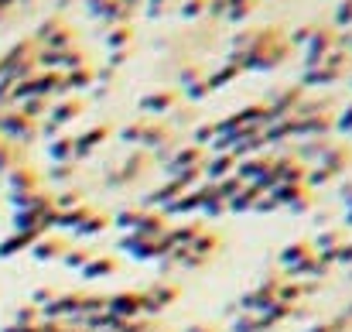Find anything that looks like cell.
<instances>
[{"label":"cell","instance_id":"obj_1","mask_svg":"<svg viewBox=\"0 0 352 332\" xmlns=\"http://www.w3.org/2000/svg\"><path fill=\"white\" fill-rule=\"evenodd\" d=\"M178 103V93L175 90H161V93H154V96H144V110H168V107H175Z\"/></svg>","mask_w":352,"mask_h":332},{"label":"cell","instance_id":"obj_2","mask_svg":"<svg viewBox=\"0 0 352 332\" xmlns=\"http://www.w3.org/2000/svg\"><path fill=\"white\" fill-rule=\"evenodd\" d=\"M329 127H332V116H325V113L308 116V120H294V130H301V134H322Z\"/></svg>","mask_w":352,"mask_h":332},{"label":"cell","instance_id":"obj_3","mask_svg":"<svg viewBox=\"0 0 352 332\" xmlns=\"http://www.w3.org/2000/svg\"><path fill=\"white\" fill-rule=\"evenodd\" d=\"M82 107H86L82 100H72V103H62V107H58V113H55V123L62 127L65 120H72V116H79V113H82Z\"/></svg>","mask_w":352,"mask_h":332},{"label":"cell","instance_id":"obj_4","mask_svg":"<svg viewBox=\"0 0 352 332\" xmlns=\"http://www.w3.org/2000/svg\"><path fill=\"white\" fill-rule=\"evenodd\" d=\"M329 45H332V34H329V31H318V34H315V45H311V59H315V55L322 59V55L329 52Z\"/></svg>","mask_w":352,"mask_h":332},{"label":"cell","instance_id":"obj_5","mask_svg":"<svg viewBox=\"0 0 352 332\" xmlns=\"http://www.w3.org/2000/svg\"><path fill=\"white\" fill-rule=\"evenodd\" d=\"M107 134H110V127H96V130H89V134H86V137L79 141V151L86 154V151H89V144H96V141H103Z\"/></svg>","mask_w":352,"mask_h":332},{"label":"cell","instance_id":"obj_6","mask_svg":"<svg viewBox=\"0 0 352 332\" xmlns=\"http://www.w3.org/2000/svg\"><path fill=\"white\" fill-rule=\"evenodd\" d=\"M256 0H230V17H246Z\"/></svg>","mask_w":352,"mask_h":332},{"label":"cell","instance_id":"obj_7","mask_svg":"<svg viewBox=\"0 0 352 332\" xmlns=\"http://www.w3.org/2000/svg\"><path fill=\"white\" fill-rule=\"evenodd\" d=\"M336 21H339V24H352V0H342V3H339Z\"/></svg>","mask_w":352,"mask_h":332},{"label":"cell","instance_id":"obj_8","mask_svg":"<svg viewBox=\"0 0 352 332\" xmlns=\"http://www.w3.org/2000/svg\"><path fill=\"white\" fill-rule=\"evenodd\" d=\"M69 147H72V137H65V141H58V144H55V158H69V154H72Z\"/></svg>","mask_w":352,"mask_h":332},{"label":"cell","instance_id":"obj_9","mask_svg":"<svg viewBox=\"0 0 352 332\" xmlns=\"http://www.w3.org/2000/svg\"><path fill=\"white\" fill-rule=\"evenodd\" d=\"M126 38H130V28H117V31H113V38H110V45H123Z\"/></svg>","mask_w":352,"mask_h":332},{"label":"cell","instance_id":"obj_10","mask_svg":"<svg viewBox=\"0 0 352 332\" xmlns=\"http://www.w3.org/2000/svg\"><path fill=\"white\" fill-rule=\"evenodd\" d=\"M202 3H206V0H192V3H185V10H182V14H185V17H195Z\"/></svg>","mask_w":352,"mask_h":332},{"label":"cell","instance_id":"obj_11","mask_svg":"<svg viewBox=\"0 0 352 332\" xmlns=\"http://www.w3.org/2000/svg\"><path fill=\"white\" fill-rule=\"evenodd\" d=\"M82 83H89V72H79L76 79H69V86H82Z\"/></svg>","mask_w":352,"mask_h":332},{"label":"cell","instance_id":"obj_12","mask_svg":"<svg viewBox=\"0 0 352 332\" xmlns=\"http://www.w3.org/2000/svg\"><path fill=\"white\" fill-rule=\"evenodd\" d=\"M349 48H352V41H349Z\"/></svg>","mask_w":352,"mask_h":332}]
</instances>
